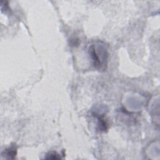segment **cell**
<instances>
[{
    "mask_svg": "<svg viewBox=\"0 0 160 160\" xmlns=\"http://www.w3.org/2000/svg\"><path fill=\"white\" fill-rule=\"evenodd\" d=\"M89 54L96 68L103 69L106 66L108 52L105 44L98 42L97 44H91L89 48Z\"/></svg>",
    "mask_w": 160,
    "mask_h": 160,
    "instance_id": "6da1fadb",
    "label": "cell"
},
{
    "mask_svg": "<svg viewBox=\"0 0 160 160\" xmlns=\"http://www.w3.org/2000/svg\"><path fill=\"white\" fill-rule=\"evenodd\" d=\"M4 155L7 156L9 159H13L16 155V148L15 147L9 148L8 149L6 150L4 152Z\"/></svg>",
    "mask_w": 160,
    "mask_h": 160,
    "instance_id": "7a4b0ae2",
    "label": "cell"
},
{
    "mask_svg": "<svg viewBox=\"0 0 160 160\" xmlns=\"http://www.w3.org/2000/svg\"><path fill=\"white\" fill-rule=\"evenodd\" d=\"M46 159H61V157L59 156L58 154H57L56 152H51L47 155V157Z\"/></svg>",
    "mask_w": 160,
    "mask_h": 160,
    "instance_id": "3957f363",
    "label": "cell"
}]
</instances>
